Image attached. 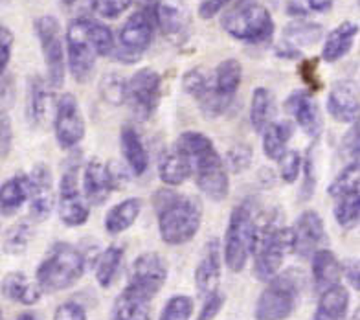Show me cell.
Returning <instances> with one entry per match:
<instances>
[{"label": "cell", "instance_id": "cell-1", "mask_svg": "<svg viewBox=\"0 0 360 320\" xmlns=\"http://www.w3.org/2000/svg\"><path fill=\"white\" fill-rule=\"evenodd\" d=\"M67 63L77 83H86L96 70L98 58H107L114 52V35L101 20L81 15L70 20L65 35Z\"/></svg>", "mask_w": 360, "mask_h": 320}, {"label": "cell", "instance_id": "cell-2", "mask_svg": "<svg viewBox=\"0 0 360 320\" xmlns=\"http://www.w3.org/2000/svg\"><path fill=\"white\" fill-rule=\"evenodd\" d=\"M173 146L188 157L191 177L204 196L215 203L224 201L230 193V177L224 158L219 155L212 139L200 131H186Z\"/></svg>", "mask_w": 360, "mask_h": 320}, {"label": "cell", "instance_id": "cell-3", "mask_svg": "<svg viewBox=\"0 0 360 320\" xmlns=\"http://www.w3.org/2000/svg\"><path fill=\"white\" fill-rule=\"evenodd\" d=\"M158 217V232L164 243L171 247L190 243L202 225V206L191 196L173 190H158L153 197Z\"/></svg>", "mask_w": 360, "mask_h": 320}, {"label": "cell", "instance_id": "cell-4", "mask_svg": "<svg viewBox=\"0 0 360 320\" xmlns=\"http://www.w3.org/2000/svg\"><path fill=\"white\" fill-rule=\"evenodd\" d=\"M86 269L85 254L67 241H57L39 263L35 282L43 293H59L79 282Z\"/></svg>", "mask_w": 360, "mask_h": 320}, {"label": "cell", "instance_id": "cell-5", "mask_svg": "<svg viewBox=\"0 0 360 320\" xmlns=\"http://www.w3.org/2000/svg\"><path fill=\"white\" fill-rule=\"evenodd\" d=\"M221 26L230 37L247 44L266 43L276 32L272 15L257 0H237L223 13Z\"/></svg>", "mask_w": 360, "mask_h": 320}, {"label": "cell", "instance_id": "cell-6", "mask_svg": "<svg viewBox=\"0 0 360 320\" xmlns=\"http://www.w3.org/2000/svg\"><path fill=\"white\" fill-rule=\"evenodd\" d=\"M257 223L254 206L250 201L237 205L228 219L226 234H224L223 258L226 267L232 273H241L247 267L257 238Z\"/></svg>", "mask_w": 360, "mask_h": 320}, {"label": "cell", "instance_id": "cell-7", "mask_svg": "<svg viewBox=\"0 0 360 320\" xmlns=\"http://www.w3.org/2000/svg\"><path fill=\"white\" fill-rule=\"evenodd\" d=\"M304 278L300 271L278 273L257 298L256 320H287L298 307Z\"/></svg>", "mask_w": 360, "mask_h": 320}, {"label": "cell", "instance_id": "cell-8", "mask_svg": "<svg viewBox=\"0 0 360 320\" xmlns=\"http://www.w3.org/2000/svg\"><path fill=\"white\" fill-rule=\"evenodd\" d=\"M157 32V24L153 17L151 2L140 0V8L120 28L118 46H114V58L125 65L140 61L147 48L151 46Z\"/></svg>", "mask_w": 360, "mask_h": 320}, {"label": "cell", "instance_id": "cell-9", "mask_svg": "<svg viewBox=\"0 0 360 320\" xmlns=\"http://www.w3.org/2000/svg\"><path fill=\"white\" fill-rule=\"evenodd\" d=\"M290 250V232L278 221L257 230L254 245V274L261 282H269L283 267L285 256Z\"/></svg>", "mask_w": 360, "mask_h": 320}, {"label": "cell", "instance_id": "cell-10", "mask_svg": "<svg viewBox=\"0 0 360 320\" xmlns=\"http://www.w3.org/2000/svg\"><path fill=\"white\" fill-rule=\"evenodd\" d=\"M35 34L46 67V83L52 89H59L65 83V74H67L61 24L53 15H43L35 20Z\"/></svg>", "mask_w": 360, "mask_h": 320}, {"label": "cell", "instance_id": "cell-11", "mask_svg": "<svg viewBox=\"0 0 360 320\" xmlns=\"http://www.w3.org/2000/svg\"><path fill=\"white\" fill-rule=\"evenodd\" d=\"M127 182V172L116 162L92 158L83 169V196L90 206L103 205L116 190Z\"/></svg>", "mask_w": 360, "mask_h": 320}, {"label": "cell", "instance_id": "cell-12", "mask_svg": "<svg viewBox=\"0 0 360 320\" xmlns=\"http://www.w3.org/2000/svg\"><path fill=\"white\" fill-rule=\"evenodd\" d=\"M57 210L63 225L70 229L83 226L89 221L90 205L79 190V164L68 162L63 172L57 193Z\"/></svg>", "mask_w": 360, "mask_h": 320}, {"label": "cell", "instance_id": "cell-13", "mask_svg": "<svg viewBox=\"0 0 360 320\" xmlns=\"http://www.w3.org/2000/svg\"><path fill=\"white\" fill-rule=\"evenodd\" d=\"M162 98V76L153 68H140L127 79V100L138 122H147L157 113Z\"/></svg>", "mask_w": 360, "mask_h": 320}, {"label": "cell", "instance_id": "cell-14", "mask_svg": "<svg viewBox=\"0 0 360 320\" xmlns=\"http://www.w3.org/2000/svg\"><path fill=\"white\" fill-rule=\"evenodd\" d=\"M53 131L61 149L77 148L85 139V116L77 98L70 92L59 96L53 105Z\"/></svg>", "mask_w": 360, "mask_h": 320}, {"label": "cell", "instance_id": "cell-15", "mask_svg": "<svg viewBox=\"0 0 360 320\" xmlns=\"http://www.w3.org/2000/svg\"><path fill=\"white\" fill-rule=\"evenodd\" d=\"M167 280V263L158 252L140 254L129 271L127 289L153 300Z\"/></svg>", "mask_w": 360, "mask_h": 320}, {"label": "cell", "instance_id": "cell-16", "mask_svg": "<svg viewBox=\"0 0 360 320\" xmlns=\"http://www.w3.org/2000/svg\"><path fill=\"white\" fill-rule=\"evenodd\" d=\"M153 17L162 35L173 44H184L191 34L190 11L184 0H149Z\"/></svg>", "mask_w": 360, "mask_h": 320}, {"label": "cell", "instance_id": "cell-17", "mask_svg": "<svg viewBox=\"0 0 360 320\" xmlns=\"http://www.w3.org/2000/svg\"><path fill=\"white\" fill-rule=\"evenodd\" d=\"M290 232V250L300 258H311L326 241V226L316 210H305L294 221Z\"/></svg>", "mask_w": 360, "mask_h": 320}, {"label": "cell", "instance_id": "cell-18", "mask_svg": "<svg viewBox=\"0 0 360 320\" xmlns=\"http://www.w3.org/2000/svg\"><path fill=\"white\" fill-rule=\"evenodd\" d=\"M30 179V215L35 221H44L50 217L56 205L53 193L52 169L46 164H35L34 169L28 173Z\"/></svg>", "mask_w": 360, "mask_h": 320}, {"label": "cell", "instance_id": "cell-19", "mask_svg": "<svg viewBox=\"0 0 360 320\" xmlns=\"http://www.w3.org/2000/svg\"><path fill=\"white\" fill-rule=\"evenodd\" d=\"M285 110L292 116L294 124L304 131L307 136L318 140L322 133V116L318 109L316 101L309 91H292L289 98L285 100Z\"/></svg>", "mask_w": 360, "mask_h": 320}, {"label": "cell", "instance_id": "cell-20", "mask_svg": "<svg viewBox=\"0 0 360 320\" xmlns=\"http://www.w3.org/2000/svg\"><path fill=\"white\" fill-rule=\"evenodd\" d=\"M327 113L338 124L359 120V85L351 79H338L327 94Z\"/></svg>", "mask_w": 360, "mask_h": 320}, {"label": "cell", "instance_id": "cell-21", "mask_svg": "<svg viewBox=\"0 0 360 320\" xmlns=\"http://www.w3.org/2000/svg\"><path fill=\"white\" fill-rule=\"evenodd\" d=\"M223 274V250L219 239H210L195 267V286L200 295H212L219 291V282Z\"/></svg>", "mask_w": 360, "mask_h": 320}, {"label": "cell", "instance_id": "cell-22", "mask_svg": "<svg viewBox=\"0 0 360 320\" xmlns=\"http://www.w3.org/2000/svg\"><path fill=\"white\" fill-rule=\"evenodd\" d=\"M212 82H214L215 98L224 107V110H228L236 101V94L243 82L241 63L233 58L221 61L212 72Z\"/></svg>", "mask_w": 360, "mask_h": 320}, {"label": "cell", "instance_id": "cell-23", "mask_svg": "<svg viewBox=\"0 0 360 320\" xmlns=\"http://www.w3.org/2000/svg\"><path fill=\"white\" fill-rule=\"evenodd\" d=\"M52 109V92L48 91L46 79L41 76H30L26 87V116L30 124L39 127L46 122Z\"/></svg>", "mask_w": 360, "mask_h": 320}, {"label": "cell", "instance_id": "cell-24", "mask_svg": "<svg viewBox=\"0 0 360 320\" xmlns=\"http://www.w3.org/2000/svg\"><path fill=\"white\" fill-rule=\"evenodd\" d=\"M158 177L167 186H180L191 177V164L175 146L162 149L158 157Z\"/></svg>", "mask_w": 360, "mask_h": 320}, {"label": "cell", "instance_id": "cell-25", "mask_svg": "<svg viewBox=\"0 0 360 320\" xmlns=\"http://www.w3.org/2000/svg\"><path fill=\"white\" fill-rule=\"evenodd\" d=\"M311 258H313V282L318 295L340 283L342 263L338 262L333 250L320 249Z\"/></svg>", "mask_w": 360, "mask_h": 320}, {"label": "cell", "instance_id": "cell-26", "mask_svg": "<svg viewBox=\"0 0 360 320\" xmlns=\"http://www.w3.org/2000/svg\"><path fill=\"white\" fill-rule=\"evenodd\" d=\"M359 35V24L346 23L338 24L337 28H333L327 34L322 46V59L326 63H337L342 58H346L349 50L353 48L355 37Z\"/></svg>", "mask_w": 360, "mask_h": 320}, {"label": "cell", "instance_id": "cell-27", "mask_svg": "<svg viewBox=\"0 0 360 320\" xmlns=\"http://www.w3.org/2000/svg\"><path fill=\"white\" fill-rule=\"evenodd\" d=\"M120 146H122V153H124L129 169L136 177L143 175L147 172V167H149V153H147L142 136L133 125H124L122 127V131H120Z\"/></svg>", "mask_w": 360, "mask_h": 320}, {"label": "cell", "instance_id": "cell-28", "mask_svg": "<svg viewBox=\"0 0 360 320\" xmlns=\"http://www.w3.org/2000/svg\"><path fill=\"white\" fill-rule=\"evenodd\" d=\"M0 289L8 300L22 304V306H35L43 297V291L39 289L37 282H34L24 273L6 274Z\"/></svg>", "mask_w": 360, "mask_h": 320}, {"label": "cell", "instance_id": "cell-29", "mask_svg": "<svg viewBox=\"0 0 360 320\" xmlns=\"http://www.w3.org/2000/svg\"><path fill=\"white\" fill-rule=\"evenodd\" d=\"M30 199V179L28 173H17L0 184V214L13 215L28 203Z\"/></svg>", "mask_w": 360, "mask_h": 320}, {"label": "cell", "instance_id": "cell-30", "mask_svg": "<svg viewBox=\"0 0 360 320\" xmlns=\"http://www.w3.org/2000/svg\"><path fill=\"white\" fill-rule=\"evenodd\" d=\"M142 214V199L138 197H129L118 205H114L107 215H105V230L112 236L124 234L134 225Z\"/></svg>", "mask_w": 360, "mask_h": 320}, {"label": "cell", "instance_id": "cell-31", "mask_svg": "<svg viewBox=\"0 0 360 320\" xmlns=\"http://www.w3.org/2000/svg\"><path fill=\"white\" fill-rule=\"evenodd\" d=\"M349 293L340 283L320 295L313 320H347Z\"/></svg>", "mask_w": 360, "mask_h": 320}, {"label": "cell", "instance_id": "cell-32", "mask_svg": "<svg viewBox=\"0 0 360 320\" xmlns=\"http://www.w3.org/2000/svg\"><path fill=\"white\" fill-rule=\"evenodd\" d=\"M112 320H151V300L125 287L114 300Z\"/></svg>", "mask_w": 360, "mask_h": 320}, {"label": "cell", "instance_id": "cell-33", "mask_svg": "<svg viewBox=\"0 0 360 320\" xmlns=\"http://www.w3.org/2000/svg\"><path fill=\"white\" fill-rule=\"evenodd\" d=\"M276 96L266 87H257L252 92L250 124L256 133H263L272 122H276Z\"/></svg>", "mask_w": 360, "mask_h": 320}, {"label": "cell", "instance_id": "cell-34", "mask_svg": "<svg viewBox=\"0 0 360 320\" xmlns=\"http://www.w3.org/2000/svg\"><path fill=\"white\" fill-rule=\"evenodd\" d=\"M263 153L270 160H280L281 155L289 149V142L294 134V124L290 120L272 122L263 131Z\"/></svg>", "mask_w": 360, "mask_h": 320}, {"label": "cell", "instance_id": "cell-35", "mask_svg": "<svg viewBox=\"0 0 360 320\" xmlns=\"http://www.w3.org/2000/svg\"><path fill=\"white\" fill-rule=\"evenodd\" d=\"M323 35L322 26L318 23L307 19H296L290 24H287L283 30V41L292 44L294 48L313 46L316 44Z\"/></svg>", "mask_w": 360, "mask_h": 320}, {"label": "cell", "instance_id": "cell-36", "mask_svg": "<svg viewBox=\"0 0 360 320\" xmlns=\"http://www.w3.org/2000/svg\"><path fill=\"white\" fill-rule=\"evenodd\" d=\"M122 263H124V249L118 245H110L109 249H105L98 256V260H96V282L100 283V287L109 289L112 286L114 280L118 278Z\"/></svg>", "mask_w": 360, "mask_h": 320}, {"label": "cell", "instance_id": "cell-37", "mask_svg": "<svg viewBox=\"0 0 360 320\" xmlns=\"http://www.w3.org/2000/svg\"><path fill=\"white\" fill-rule=\"evenodd\" d=\"M335 201V208H333V215L337 219L338 225L342 229H353L359 223L360 215V193L359 190L346 191L342 196L333 197Z\"/></svg>", "mask_w": 360, "mask_h": 320}, {"label": "cell", "instance_id": "cell-38", "mask_svg": "<svg viewBox=\"0 0 360 320\" xmlns=\"http://www.w3.org/2000/svg\"><path fill=\"white\" fill-rule=\"evenodd\" d=\"M32 234H34V230L28 223H17V225L10 226L4 234L2 247L8 254H22L24 250L28 249Z\"/></svg>", "mask_w": 360, "mask_h": 320}, {"label": "cell", "instance_id": "cell-39", "mask_svg": "<svg viewBox=\"0 0 360 320\" xmlns=\"http://www.w3.org/2000/svg\"><path fill=\"white\" fill-rule=\"evenodd\" d=\"M100 92L105 101L112 105H122L127 100V79L120 74H109L101 79Z\"/></svg>", "mask_w": 360, "mask_h": 320}, {"label": "cell", "instance_id": "cell-40", "mask_svg": "<svg viewBox=\"0 0 360 320\" xmlns=\"http://www.w3.org/2000/svg\"><path fill=\"white\" fill-rule=\"evenodd\" d=\"M353 190H359V162H347L346 167L329 184L327 193L331 197H337Z\"/></svg>", "mask_w": 360, "mask_h": 320}, {"label": "cell", "instance_id": "cell-41", "mask_svg": "<svg viewBox=\"0 0 360 320\" xmlns=\"http://www.w3.org/2000/svg\"><path fill=\"white\" fill-rule=\"evenodd\" d=\"M193 315V300L188 295H175L166 302L158 320H190Z\"/></svg>", "mask_w": 360, "mask_h": 320}, {"label": "cell", "instance_id": "cell-42", "mask_svg": "<svg viewBox=\"0 0 360 320\" xmlns=\"http://www.w3.org/2000/svg\"><path fill=\"white\" fill-rule=\"evenodd\" d=\"M85 2L101 19H118L120 15H124L133 6L134 0H85Z\"/></svg>", "mask_w": 360, "mask_h": 320}, {"label": "cell", "instance_id": "cell-43", "mask_svg": "<svg viewBox=\"0 0 360 320\" xmlns=\"http://www.w3.org/2000/svg\"><path fill=\"white\" fill-rule=\"evenodd\" d=\"M278 162H280V177L287 184H292V182L298 181L300 173H302V166H304V158H302L298 151L287 149Z\"/></svg>", "mask_w": 360, "mask_h": 320}, {"label": "cell", "instance_id": "cell-44", "mask_svg": "<svg viewBox=\"0 0 360 320\" xmlns=\"http://www.w3.org/2000/svg\"><path fill=\"white\" fill-rule=\"evenodd\" d=\"M304 186H302V201H307L314 196V190H316L318 182V173H316V148H309L307 157L304 158Z\"/></svg>", "mask_w": 360, "mask_h": 320}, {"label": "cell", "instance_id": "cell-45", "mask_svg": "<svg viewBox=\"0 0 360 320\" xmlns=\"http://www.w3.org/2000/svg\"><path fill=\"white\" fill-rule=\"evenodd\" d=\"M252 162V149L248 146H233L226 155V169H232L233 173L245 172Z\"/></svg>", "mask_w": 360, "mask_h": 320}, {"label": "cell", "instance_id": "cell-46", "mask_svg": "<svg viewBox=\"0 0 360 320\" xmlns=\"http://www.w3.org/2000/svg\"><path fill=\"white\" fill-rule=\"evenodd\" d=\"M298 74L311 91H320L323 87L322 79L318 76V59H304L300 63Z\"/></svg>", "mask_w": 360, "mask_h": 320}, {"label": "cell", "instance_id": "cell-47", "mask_svg": "<svg viewBox=\"0 0 360 320\" xmlns=\"http://www.w3.org/2000/svg\"><path fill=\"white\" fill-rule=\"evenodd\" d=\"M224 302H226V298H224V295L221 291L206 295V300H204L202 307H200L199 316L195 320H214L219 315V311L223 309Z\"/></svg>", "mask_w": 360, "mask_h": 320}, {"label": "cell", "instance_id": "cell-48", "mask_svg": "<svg viewBox=\"0 0 360 320\" xmlns=\"http://www.w3.org/2000/svg\"><path fill=\"white\" fill-rule=\"evenodd\" d=\"M13 148V127L8 113L0 110V158H6Z\"/></svg>", "mask_w": 360, "mask_h": 320}, {"label": "cell", "instance_id": "cell-49", "mask_svg": "<svg viewBox=\"0 0 360 320\" xmlns=\"http://www.w3.org/2000/svg\"><path fill=\"white\" fill-rule=\"evenodd\" d=\"M13 32L8 26L0 24V76L4 74L8 65H10L11 52H13Z\"/></svg>", "mask_w": 360, "mask_h": 320}, {"label": "cell", "instance_id": "cell-50", "mask_svg": "<svg viewBox=\"0 0 360 320\" xmlns=\"http://www.w3.org/2000/svg\"><path fill=\"white\" fill-rule=\"evenodd\" d=\"M53 320H86V311L77 302H63L56 307Z\"/></svg>", "mask_w": 360, "mask_h": 320}, {"label": "cell", "instance_id": "cell-51", "mask_svg": "<svg viewBox=\"0 0 360 320\" xmlns=\"http://www.w3.org/2000/svg\"><path fill=\"white\" fill-rule=\"evenodd\" d=\"M344 155L349 158V162H359V120L351 124V129L344 134L342 140Z\"/></svg>", "mask_w": 360, "mask_h": 320}, {"label": "cell", "instance_id": "cell-52", "mask_svg": "<svg viewBox=\"0 0 360 320\" xmlns=\"http://www.w3.org/2000/svg\"><path fill=\"white\" fill-rule=\"evenodd\" d=\"M232 0H202L199 6V17L204 20L214 19L215 15L223 11L224 6H228Z\"/></svg>", "mask_w": 360, "mask_h": 320}, {"label": "cell", "instance_id": "cell-53", "mask_svg": "<svg viewBox=\"0 0 360 320\" xmlns=\"http://www.w3.org/2000/svg\"><path fill=\"white\" fill-rule=\"evenodd\" d=\"M342 273H346V278H347V282L351 283V287L353 289H356L359 291V262L356 260H347L344 265H342Z\"/></svg>", "mask_w": 360, "mask_h": 320}, {"label": "cell", "instance_id": "cell-54", "mask_svg": "<svg viewBox=\"0 0 360 320\" xmlns=\"http://www.w3.org/2000/svg\"><path fill=\"white\" fill-rule=\"evenodd\" d=\"M285 11H287V15H289V17H292L294 20H296V19H307V15H309L307 8L300 4L298 0H287Z\"/></svg>", "mask_w": 360, "mask_h": 320}, {"label": "cell", "instance_id": "cell-55", "mask_svg": "<svg viewBox=\"0 0 360 320\" xmlns=\"http://www.w3.org/2000/svg\"><path fill=\"white\" fill-rule=\"evenodd\" d=\"M276 56L281 59H300L302 50H298V48H294L292 44L281 41V43L276 46Z\"/></svg>", "mask_w": 360, "mask_h": 320}, {"label": "cell", "instance_id": "cell-56", "mask_svg": "<svg viewBox=\"0 0 360 320\" xmlns=\"http://www.w3.org/2000/svg\"><path fill=\"white\" fill-rule=\"evenodd\" d=\"M309 10L316 11V13H326L333 8V0H305Z\"/></svg>", "mask_w": 360, "mask_h": 320}, {"label": "cell", "instance_id": "cell-57", "mask_svg": "<svg viewBox=\"0 0 360 320\" xmlns=\"http://www.w3.org/2000/svg\"><path fill=\"white\" fill-rule=\"evenodd\" d=\"M15 320H41V316L37 313H34V311H28V313H22V315H19Z\"/></svg>", "mask_w": 360, "mask_h": 320}, {"label": "cell", "instance_id": "cell-58", "mask_svg": "<svg viewBox=\"0 0 360 320\" xmlns=\"http://www.w3.org/2000/svg\"><path fill=\"white\" fill-rule=\"evenodd\" d=\"M77 2H81V0H61V4L67 6V8H72V6H76Z\"/></svg>", "mask_w": 360, "mask_h": 320}, {"label": "cell", "instance_id": "cell-59", "mask_svg": "<svg viewBox=\"0 0 360 320\" xmlns=\"http://www.w3.org/2000/svg\"><path fill=\"white\" fill-rule=\"evenodd\" d=\"M0 320H2V313H0Z\"/></svg>", "mask_w": 360, "mask_h": 320}]
</instances>
